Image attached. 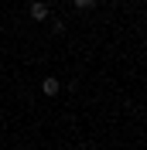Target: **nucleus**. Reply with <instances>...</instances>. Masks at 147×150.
<instances>
[{"mask_svg":"<svg viewBox=\"0 0 147 150\" xmlns=\"http://www.w3.org/2000/svg\"><path fill=\"white\" fill-rule=\"evenodd\" d=\"M45 17H48L45 0H34V4H31V21H45Z\"/></svg>","mask_w":147,"mask_h":150,"instance_id":"1","label":"nucleus"},{"mask_svg":"<svg viewBox=\"0 0 147 150\" xmlns=\"http://www.w3.org/2000/svg\"><path fill=\"white\" fill-rule=\"evenodd\" d=\"M41 89H45V96H58V92H62V85H58V79H51V75H48L45 82H41Z\"/></svg>","mask_w":147,"mask_h":150,"instance_id":"2","label":"nucleus"},{"mask_svg":"<svg viewBox=\"0 0 147 150\" xmlns=\"http://www.w3.org/2000/svg\"><path fill=\"white\" fill-rule=\"evenodd\" d=\"M72 7H79V10H92V7H96V0H72Z\"/></svg>","mask_w":147,"mask_h":150,"instance_id":"3","label":"nucleus"}]
</instances>
